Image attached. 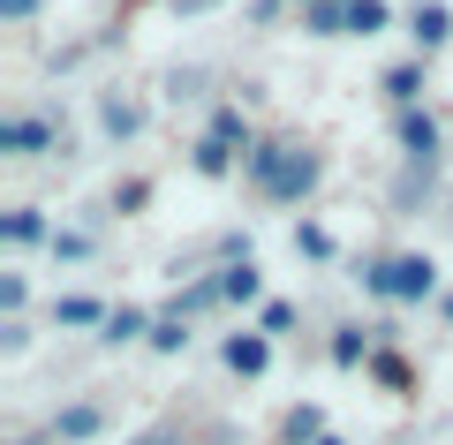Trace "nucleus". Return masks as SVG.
I'll return each mask as SVG.
<instances>
[{"label": "nucleus", "mask_w": 453, "mask_h": 445, "mask_svg": "<svg viewBox=\"0 0 453 445\" xmlns=\"http://www.w3.org/2000/svg\"><path fill=\"white\" fill-rule=\"evenodd\" d=\"M0 234H8V242H38V234H46V219H38V211H8Z\"/></svg>", "instance_id": "nucleus-8"}, {"label": "nucleus", "mask_w": 453, "mask_h": 445, "mask_svg": "<svg viewBox=\"0 0 453 445\" xmlns=\"http://www.w3.org/2000/svg\"><path fill=\"white\" fill-rule=\"evenodd\" d=\"M348 31H386V0H348Z\"/></svg>", "instance_id": "nucleus-7"}, {"label": "nucleus", "mask_w": 453, "mask_h": 445, "mask_svg": "<svg viewBox=\"0 0 453 445\" xmlns=\"http://www.w3.org/2000/svg\"><path fill=\"white\" fill-rule=\"evenodd\" d=\"M363 287L386 295V303H423V295L438 287V272H431V257H386L378 272H363Z\"/></svg>", "instance_id": "nucleus-2"}, {"label": "nucleus", "mask_w": 453, "mask_h": 445, "mask_svg": "<svg viewBox=\"0 0 453 445\" xmlns=\"http://www.w3.org/2000/svg\"><path fill=\"white\" fill-rule=\"evenodd\" d=\"M31 8H38V0H0V16H16V23L31 16Z\"/></svg>", "instance_id": "nucleus-16"}, {"label": "nucleus", "mask_w": 453, "mask_h": 445, "mask_svg": "<svg viewBox=\"0 0 453 445\" xmlns=\"http://www.w3.org/2000/svg\"><path fill=\"white\" fill-rule=\"evenodd\" d=\"M446 38H453V16H446V8H438V0H431V8H416V46L431 53V46H446Z\"/></svg>", "instance_id": "nucleus-4"}, {"label": "nucleus", "mask_w": 453, "mask_h": 445, "mask_svg": "<svg viewBox=\"0 0 453 445\" xmlns=\"http://www.w3.org/2000/svg\"><path fill=\"white\" fill-rule=\"evenodd\" d=\"M61 325H98V303H91V295H68V303H61Z\"/></svg>", "instance_id": "nucleus-15"}, {"label": "nucleus", "mask_w": 453, "mask_h": 445, "mask_svg": "<svg viewBox=\"0 0 453 445\" xmlns=\"http://www.w3.org/2000/svg\"><path fill=\"white\" fill-rule=\"evenodd\" d=\"M196 174H226V143H219V136L196 143Z\"/></svg>", "instance_id": "nucleus-11"}, {"label": "nucleus", "mask_w": 453, "mask_h": 445, "mask_svg": "<svg viewBox=\"0 0 453 445\" xmlns=\"http://www.w3.org/2000/svg\"><path fill=\"white\" fill-rule=\"evenodd\" d=\"M295 249L303 257H333V234H325V226H295Z\"/></svg>", "instance_id": "nucleus-13"}, {"label": "nucleus", "mask_w": 453, "mask_h": 445, "mask_svg": "<svg viewBox=\"0 0 453 445\" xmlns=\"http://www.w3.org/2000/svg\"><path fill=\"white\" fill-rule=\"evenodd\" d=\"M219 295H234V303H250V295H257V265H242V272H226V280H219Z\"/></svg>", "instance_id": "nucleus-9"}, {"label": "nucleus", "mask_w": 453, "mask_h": 445, "mask_svg": "<svg viewBox=\"0 0 453 445\" xmlns=\"http://www.w3.org/2000/svg\"><path fill=\"white\" fill-rule=\"evenodd\" d=\"M136 333H144V310H113L106 318V340H136Z\"/></svg>", "instance_id": "nucleus-12"}, {"label": "nucleus", "mask_w": 453, "mask_h": 445, "mask_svg": "<svg viewBox=\"0 0 453 445\" xmlns=\"http://www.w3.org/2000/svg\"><path fill=\"white\" fill-rule=\"evenodd\" d=\"M318 445H340V438H318Z\"/></svg>", "instance_id": "nucleus-17"}, {"label": "nucleus", "mask_w": 453, "mask_h": 445, "mask_svg": "<svg viewBox=\"0 0 453 445\" xmlns=\"http://www.w3.org/2000/svg\"><path fill=\"white\" fill-rule=\"evenodd\" d=\"M340 23H348V8H333V0H318V8H310V31H318V38H333Z\"/></svg>", "instance_id": "nucleus-10"}, {"label": "nucleus", "mask_w": 453, "mask_h": 445, "mask_svg": "<svg viewBox=\"0 0 453 445\" xmlns=\"http://www.w3.org/2000/svg\"><path fill=\"white\" fill-rule=\"evenodd\" d=\"M401 136H408V151H416V159H431V151H438V121H431V113H408Z\"/></svg>", "instance_id": "nucleus-6"}, {"label": "nucleus", "mask_w": 453, "mask_h": 445, "mask_svg": "<svg viewBox=\"0 0 453 445\" xmlns=\"http://www.w3.org/2000/svg\"><path fill=\"white\" fill-rule=\"evenodd\" d=\"M46 121H8V128H0V151H46Z\"/></svg>", "instance_id": "nucleus-5"}, {"label": "nucleus", "mask_w": 453, "mask_h": 445, "mask_svg": "<svg viewBox=\"0 0 453 445\" xmlns=\"http://www.w3.org/2000/svg\"><path fill=\"white\" fill-rule=\"evenodd\" d=\"M226 363L242 370V378H257V370L273 363V333H234L226 340Z\"/></svg>", "instance_id": "nucleus-3"}, {"label": "nucleus", "mask_w": 453, "mask_h": 445, "mask_svg": "<svg viewBox=\"0 0 453 445\" xmlns=\"http://www.w3.org/2000/svg\"><path fill=\"white\" fill-rule=\"evenodd\" d=\"M250 181L273 189V196H303L310 181H318V159L295 151V143H265V151H250Z\"/></svg>", "instance_id": "nucleus-1"}, {"label": "nucleus", "mask_w": 453, "mask_h": 445, "mask_svg": "<svg viewBox=\"0 0 453 445\" xmlns=\"http://www.w3.org/2000/svg\"><path fill=\"white\" fill-rule=\"evenodd\" d=\"M386 91H393V98H401V106H408V98L423 91V68H393V76H386Z\"/></svg>", "instance_id": "nucleus-14"}]
</instances>
